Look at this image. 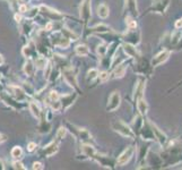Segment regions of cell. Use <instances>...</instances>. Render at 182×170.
Returning <instances> with one entry per match:
<instances>
[{"mask_svg":"<svg viewBox=\"0 0 182 170\" xmlns=\"http://www.w3.org/2000/svg\"><path fill=\"white\" fill-rule=\"evenodd\" d=\"M126 23H127V26H128L129 30H136V27H137V22H136L134 18H131L130 16L129 17H127Z\"/></svg>","mask_w":182,"mask_h":170,"instance_id":"30","label":"cell"},{"mask_svg":"<svg viewBox=\"0 0 182 170\" xmlns=\"http://www.w3.org/2000/svg\"><path fill=\"white\" fill-rule=\"evenodd\" d=\"M124 51L126 52V54L128 57H131V58H140V54H139V52L137 51V49H136V47L134 44L124 43Z\"/></svg>","mask_w":182,"mask_h":170,"instance_id":"11","label":"cell"},{"mask_svg":"<svg viewBox=\"0 0 182 170\" xmlns=\"http://www.w3.org/2000/svg\"><path fill=\"white\" fill-rule=\"evenodd\" d=\"M35 65H36V68L38 69L44 68V67H47V59L44 57H38L35 60Z\"/></svg>","mask_w":182,"mask_h":170,"instance_id":"28","label":"cell"},{"mask_svg":"<svg viewBox=\"0 0 182 170\" xmlns=\"http://www.w3.org/2000/svg\"><path fill=\"white\" fill-rule=\"evenodd\" d=\"M169 6H170V0H157L155 3V6H154L153 8L156 13L163 14V13H165V10L168 9Z\"/></svg>","mask_w":182,"mask_h":170,"instance_id":"12","label":"cell"},{"mask_svg":"<svg viewBox=\"0 0 182 170\" xmlns=\"http://www.w3.org/2000/svg\"><path fill=\"white\" fill-rule=\"evenodd\" d=\"M126 8L132 16L138 15V10H137V3L136 0H126Z\"/></svg>","mask_w":182,"mask_h":170,"instance_id":"19","label":"cell"},{"mask_svg":"<svg viewBox=\"0 0 182 170\" xmlns=\"http://www.w3.org/2000/svg\"><path fill=\"white\" fill-rule=\"evenodd\" d=\"M75 52H76L78 56L80 57H86L89 54V49H88L87 45L85 44H79L77 45L76 48H75Z\"/></svg>","mask_w":182,"mask_h":170,"instance_id":"21","label":"cell"},{"mask_svg":"<svg viewBox=\"0 0 182 170\" xmlns=\"http://www.w3.org/2000/svg\"><path fill=\"white\" fill-rule=\"evenodd\" d=\"M175 27H176V28H182V18H180V19H178V21H176Z\"/></svg>","mask_w":182,"mask_h":170,"instance_id":"39","label":"cell"},{"mask_svg":"<svg viewBox=\"0 0 182 170\" xmlns=\"http://www.w3.org/2000/svg\"><path fill=\"white\" fill-rule=\"evenodd\" d=\"M79 12H80V17L83 18L84 22H88L89 18H91V3L89 0H83V3H80L79 7Z\"/></svg>","mask_w":182,"mask_h":170,"instance_id":"6","label":"cell"},{"mask_svg":"<svg viewBox=\"0 0 182 170\" xmlns=\"http://www.w3.org/2000/svg\"><path fill=\"white\" fill-rule=\"evenodd\" d=\"M27 150H28V152H33V151H35L36 150V144L35 143H29L27 145Z\"/></svg>","mask_w":182,"mask_h":170,"instance_id":"37","label":"cell"},{"mask_svg":"<svg viewBox=\"0 0 182 170\" xmlns=\"http://www.w3.org/2000/svg\"><path fill=\"white\" fill-rule=\"evenodd\" d=\"M66 135H67V129L65 128V127H60V128L58 129V131H57V142H59V141H61L62 138L66 137Z\"/></svg>","mask_w":182,"mask_h":170,"instance_id":"29","label":"cell"},{"mask_svg":"<svg viewBox=\"0 0 182 170\" xmlns=\"http://www.w3.org/2000/svg\"><path fill=\"white\" fill-rule=\"evenodd\" d=\"M111 127L113 131L119 133V134L124 136V137H128V138L135 137V133H134L132 129L127 125L126 122L122 121V120H114V121L111 124Z\"/></svg>","mask_w":182,"mask_h":170,"instance_id":"1","label":"cell"},{"mask_svg":"<svg viewBox=\"0 0 182 170\" xmlns=\"http://www.w3.org/2000/svg\"><path fill=\"white\" fill-rule=\"evenodd\" d=\"M3 141H6V136L3 134H0V143H3Z\"/></svg>","mask_w":182,"mask_h":170,"instance_id":"42","label":"cell"},{"mask_svg":"<svg viewBox=\"0 0 182 170\" xmlns=\"http://www.w3.org/2000/svg\"><path fill=\"white\" fill-rule=\"evenodd\" d=\"M13 168L14 169H25V167L23 166V163L19 161H15L14 163H13Z\"/></svg>","mask_w":182,"mask_h":170,"instance_id":"36","label":"cell"},{"mask_svg":"<svg viewBox=\"0 0 182 170\" xmlns=\"http://www.w3.org/2000/svg\"><path fill=\"white\" fill-rule=\"evenodd\" d=\"M33 169H43L41 162H34L33 163Z\"/></svg>","mask_w":182,"mask_h":170,"instance_id":"38","label":"cell"},{"mask_svg":"<svg viewBox=\"0 0 182 170\" xmlns=\"http://www.w3.org/2000/svg\"><path fill=\"white\" fill-rule=\"evenodd\" d=\"M96 12H97V16H99V17L106 18L110 14V9H109V7L106 6L105 3H101V5L97 6Z\"/></svg>","mask_w":182,"mask_h":170,"instance_id":"18","label":"cell"},{"mask_svg":"<svg viewBox=\"0 0 182 170\" xmlns=\"http://www.w3.org/2000/svg\"><path fill=\"white\" fill-rule=\"evenodd\" d=\"M155 1H157V0H155Z\"/></svg>","mask_w":182,"mask_h":170,"instance_id":"45","label":"cell"},{"mask_svg":"<svg viewBox=\"0 0 182 170\" xmlns=\"http://www.w3.org/2000/svg\"><path fill=\"white\" fill-rule=\"evenodd\" d=\"M40 10H42V13H43L44 15L48 16V17H51L52 19H60V18L62 17V15L60 13H58L57 10H53V9L49 8V7L42 6L41 8H40Z\"/></svg>","mask_w":182,"mask_h":170,"instance_id":"13","label":"cell"},{"mask_svg":"<svg viewBox=\"0 0 182 170\" xmlns=\"http://www.w3.org/2000/svg\"><path fill=\"white\" fill-rule=\"evenodd\" d=\"M57 152H58V142H52V143H50L42 150L41 154L43 155L44 158L45 157L49 158V157H52L53 154H56Z\"/></svg>","mask_w":182,"mask_h":170,"instance_id":"10","label":"cell"},{"mask_svg":"<svg viewBox=\"0 0 182 170\" xmlns=\"http://www.w3.org/2000/svg\"><path fill=\"white\" fill-rule=\"evenodd\" d=\"M3 56L0 54V65H3Z\"/></svg>","mask_w":182,"mask_h":170,"instance_id":"43","label":"cell"},{"mask_svg":"<svg viewBox=\"0 0 182 170\" xmlns=\"http://www.w3.org/2000/svg\"><path fill=\"white\" fill-rule=\"evenodd\" d=\"M62 76H63V80L67 84H69L70 86L75 87V89H78V85H77V75L76 73L73 72V68L71 67H68V68L63 69L62 72Z\"/></svg>","mask_w":182,"mask_h":170,"instance_id":"3","label":"cell"},{"mask_svg":"<svg viewBox=\"0 0 182 170\" xmlns=\"http://www.w3.org/2000/svg\"><path fill=\"white\" fill-rule=\"evenodd\" d=\"M50 106L52 108V110L54 111H59L61 109V102L60 100H53V101H50Z\"/></svg>","mask_w":182,"mask_h":170,"instance_id":"33","label":"cell"},{"mask_svg":"<svg viewBox=\"0 0 182 170\" xmlns=\"http://www.w3.org/2000/svg\"><path fill=\"white\" fill-rule=\"evenodd\" d=\"M108 52V45L106 44H100L97 47V54L101 57H104Z\"/></svg>","mask_w":182,"mask_h":170,"instance_id":"32","label":"cell"},{"mask_svg":"<svg viewBox=\"0 0 182 170\" xmlns=\"http://www.w3.org/2000/svg\"><path fill=\"white\" fill-rule=\"evenodd\" d=\"M19 12L21 13H26L27 12V7L25 6V5H22V6L19 7Z\"/></svg>","mask_w":182,"mask_h":170,"instance_id":"40","label":"cell"},{"mask_svg":"<svg viewBox=\"0 0 182 170\" xmlns=\"http://www.w3.org/2000/svg\"><path fill=\"white\" fill-rule=\"evenodd\" d=\"M181 38H182V34L180 32L173 33V34H172V36H171V44H172V45H176L180 41H181Z\"/></svg>","mask_w":182,"mask_h":170,"instance_id":"27","label":"cell"},{"mask_svg":"<svg viewBox=\"0 0 182 170\" xmlns=\"http://www.w3.org/2000/svg\"><path fill=\"white\" fill-rule=\"evenodd\" d=\"M59 99H60V96H59L58 93L54 92V91L50 92V94H49V100H50V101H53V100H59Z\"/></svg>","mask_w":182,"mask_h":170,"instance_id":"35","label":"cell"},{"mask_svg":"<svg viewBox=\"0 0 182 170\" xmlns=\"http://www.w3.org/2000/svg\"><path fill=\"white\" fill-rule=\"evenodd\" d=\"M145 86H146V81H145L144 78L140 77L135 86V93H134V99H135V101H137V100L140 98H144Z\"/></svg>","mask_w":182,"mask_h":170,"instance_id":"8","label":"cell"},{"mask_svg":"<svg viewBox=\"0 0 182 170\" xmlns=\"http://www.w3.org/2000/svg\"><path fill=\"white\" fill-rule=\"evenodd\" d=\"M76 135L78 138L83 141V142H89L92 140V135L89 134V131L85 128H77L76 129Z\"/></svg>","mask_w":182,"mask_h":170,"instance_id":"16","label":"cell"},{"mask_svg":"<svg viewBox=\"0 0 182 170\" xmlns=\"http://www.w3.org/2000/svg\"><path fill=\"white\" fill-rule=\"evenodd\" d=\"M120 102H121L120 93L118 92V91H114L109 98V102H108V106H106V110L108 111L117 110L118 108H119V106H120Z\"/></svg>","mask_w":182,"mask_h":170,"instance_id":"5","label":"cell"},{"mask_svg":"<svg viewBox=\"0 0 182 170\" xmlns=\"http://www.w3.org/2000/svg\"><path fill=\"white\" fill-rule=\"evenodd\" d=\"M52 42H53V44L58 45V47H60V48H68L69 44H70V40L68 39V38H66L65 35L53 39Z\"/></svg>","mask_w":182,"mask_h":170,"instance_id":"15","label":"cell"},{"mask_svg":"<svg viewBox=\"0 0 182 170\" xmlns=\"http://www.w3.org/2000/svg\"><path fill=\"white\" fill-rule=\"evenodd\" d=\"M10 89L13 90V92H14V95L16 99H18V100H23V99H25V92H24L23 90L21 89V87L18 86H10Z\"/></svg>","mask_w":182,"mask_h":170,"instance_id":"22","label":"cell"},{"mask_svg":"<svg viewBox=\"0 0 182 170\" xmlns=\"http://www.w3.org/2000/svg\"><path fill=\"white\" fill-rule=\"evenodd\" d=\"M128 68V63L127 61H122L121 64L117 66L112 73V77L113 78H121L124 77V74H126V70Z\"/></svg>","mask_w":182,"mask_h":170,"instance_id":"9","label":"cell"},{"mask_svg":"<svg viewBox=\"0 0 182 170\" xmlns=\"http://www.w3.org/2000/svg\"><path fill=\"white\" fill-rule=\"evenodd\" d=\"M110 31H111V28L104 24H99L92 28V32H95V33H108Z\"/></svg>","mask_w":182,"mask_h":170,"instance_id":"23","label":"cell"},{"mask_svg":"<svg viewBox=\"0 0 182 170\" xmlns=\"http://www.w3.org/2000/svg\"><path fill=\"white\" fill-rule=\"evenodd\" d=\"M137 109H138L139 113L141 116H145L148 111V105H147L146 100L144 98H140L137 100Z\"/></svg>","mask_w":182,"mask_h":170,"instance_id":"17","label":"cell"},{"mask_svg":"<svg viewBox=\"0 0 182 170\" xmlns=\"http://www.w3.org/2000/svg\"><path fill=\"white\" fill-rule=\"evenodd\" d=\"M169 57H170V51L166 50V49L162 50L161 52H159V54L153 58V60H152V66H153V67H157V66L164 64L165 61L169 59Z\"/></svg>","mask_w":182,"mask_h":170,"instance_id":"7","label":"cell"},{"mask_svg":"<svg viewBox=\"0 0 182 170\" xmlns=\"http://www.w3.org/2000/svg\"><path fill=\"white\" fill-rule=\"evenodd\" d=\"M99 78L101 82H105L110 78V74L108 72H102L101 74H99Z\"/></svg>","mask_w":182,"mask_h":170,"instance_id":"34","label":"cell"},{"mask_svg":"<svg viewBox=\"0 0 182 170\" xmlns=\"http://www.w3.org/2000/svg\"><path fill=\"white\" fill-rule=\"evenodd\" d=\"M99 76V70L97 69H91L89 72L87 73V81H93Z\"/></svg>","mask_w":182,"mask_h":170,"instance_id":"31","label":"cell"},{"mask_svg":"<svg viewBox=\"0 0 182 170\" xmlns=\"http://www.w3.org/2000/svg\"><path fill=\"white\" fill-rule=\"evenodd\" d=\"M29 111L32 112V115L35 118H40L41 117V109H40V107H38V105L36 103V102H29Z\"/></svg>","mask_w":182,"mask_h":170,"instance_id":"20","label":"cell"},{"mask_svg":"<svg viewBox=\"0 0 182 170\" xmlns=\"http://www.w3.org/2000/svg\"><path fill=\"white\" fill-rule=\"evenodd\" d=\"M52 26H53V24H52V23H49V24H47V25H45V30L50 31L51 28H52Z\"/></svg>","mask_w":182,"mask_h":170,"instance_id":"41","label":"cell"},{"mask_svg":"<svg viewBox=\"0 0 182 170\" xmlns=\"http://www.w3.org/2000/svg\"><path fill=\"white\" fill-rule=\"evenodd\" d=\"M0 169H3V162L0 161Z\"/></svg>","mask_w":182,"mask_h":170,"instance_id":"44","label":"cell"},{"mask_svg":"<svg viewBox=\"0 0 182 170\" xmlns=\"http://www.w3.org/2000/svg\"><path fill=\"white\" fill-rule=\"evenodd\" d=\"M135 146H128L127 149H124V151L122 153H121L119 157H118L117 159V166H124V164H127L128 162L131 160V158L134 157V154H135Z\"/></svg>","mask_w":182,"mask_h":170,"instance_id":"2","label":"cell"},{"mask_svg":"<svg viewBox=\"0 0 182 170\" xmlns=\"http://www.w3.org/2000/svg\"><path fill=\"white\" fill-rule=\"evenodd\" d=\"M34 70H35V66L33 65L32 61H27L25 64V66H24V72H25V74L28 75V76H33Z\"/></svg>","mask_w":182,"mask_h":170,"instance_id":"24","label":"cell"},{"mask_svg":"<svg viewBox=\"0 0 182 170\" xmlns=\"http://www.w3.org/2000/svg\"><path fill=\"white\" fill-rule=\"evenodd\" d=\"M77 99V94H66V95L61 96V107H63V109H67L73 103V101Z\"/></svg>","mask_w":182,"mask_h":170,"instance_id":"14","label":"cell"},{"mask_svg":"<svg viewBox=\"0 0 182 170\" xmlns=\"http://www.w3.org/2000/svg\"><path fill=\"white\" fill-rule=\"evenodd\" d=\"M23 155V150H22L21 146H14L12 150V157L16 160H19Z\"/></svg>","mask_w":182,"mask_h":170,"instance_id":"25","label":"cell"},{"mask_svg":"<svg viewBox=\"0 0 182 170\" xmlns=\"http://www.w3.org/2000/svg\"><path fill=\"white\" fill-rule=\"evenodd\" d=\"M149 126H150V128H152V131H153L155 140L159 142V144L161 146H164L165 144H166V142H168V136H166V135L163 133V131H161L155 124H153V122L149 121Z\"/></svg>","mask_w":182,"mask_h":170,"instance_id":"4","label":"cell"},{"mask_svg":"<svg viewBox=\"0 0 182 170\" xmlns=\"http://www.w3.org/2000/svg\"><path fill=\"white\" fill-rule=\"evenodd\" d=\"M61 33H62V35H65L66 38H68L69 40H77V39H78V35H77V34H75L73 31L68 30V28H62Z\"/></svg>","mask_w":182,"mask_h":170,"instance_id":"26","label":"cell"}]
</instances>
